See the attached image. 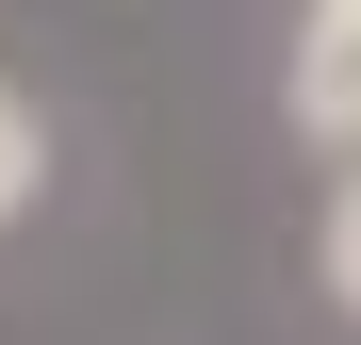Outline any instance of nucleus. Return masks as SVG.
<instances>
[{
  "label": "nucleus",
  "mask_w": 361,
  "mask_h": 345,
  "mask_svg": "<svg viewBox=\"0 0 361 345\" xmlns=\"http://www.w3.org/2000/svg\"><path fill=\"white\" fill-rule=\"evenodd\" d=\"M295 132L361 148V0H312V33H295Z\"/></svg>",
  "instance_id": "obj_1"
},
{
  "label": "nucleus",
  "mask_w": 361,
  "mask_h": 345,
  "mask_svg": "<svg viewBox=\"0 0 361 345\" xmlns=\"http://www.w3.org/2000/svg\"><path fill=\"white\" fill-rule=\"evenodd\" d=\"M33 181H49V132H33V99H17V83H0V214H17Z\"/></svg>",
  "instance_id": "obj_2"
},
{
  "label": "nucleus",
  "mask_w": 361,
  "mask_h": 345,
  "mask_svg": "<svg viewBox=\"0 0 361 345\" xmlns=\"http://www.w3.org/2000/svg\"><path fill=\"white\" fill-rule=\"evenodd\" d=\"M329 296H345V313H361V181H345V198H329Z\"/></svg>",
  "instance_id": "obj_3"
}]
</instances>
